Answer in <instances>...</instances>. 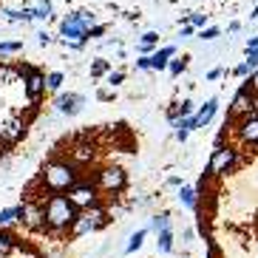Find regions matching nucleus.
<instances>
[{
  "label": "nucleus",
  "instance_id": "nucleus-1",
  "mask_svg": "<svg viewBox=\"0 0 258 258\" xmlns=\"http://www.w3.org/2000/svg\"><path fill=\"white\" fill-rule=\"evenodd\" d=\"M43 182H46V187L54 190V193L71 187V184L77 182L74 162H48V165L43 167Z\"/></svg>",
  "mask_w": 258,
  "mask_h": 258
},
{
  "label": "nucleus",
  "instance_id": "nucleus-2",
  "mask_svg": "<svg viewBox=\"0 0 258 258\" xmlns=\"http://www.w3.org/2000/svg\"><path fill=\"white\" fill-rule=\"evenodd\" d=\"M43 216H46L48 227L60 230V227H69L71 221L77 219V207L71 205V199H66V196H51L46 210H43Z\"/></svg>",
  "mask_w": 258,
  "mask_h": 258
},
{
  "label": "nucleus",
  "instance_id": "nucleus-3",
  "mask_svg": "<svg viewBox=\"0 0 258 258\" xmlns=\"http://www.w3.org/2000/svg\"><path fill=\"white\" fill-rule=\"evenodd\" d=\"M15 71L23 77L26 97H29L31 102H40V97H43V91H46V77H43V71L34 69V66H29V62H17Z\"/></svg>",
  "mask_w": 258,
  "mask_h": 258
},
{
  "label": "nucleus",
  "instance_id": "nucleus-4",
  "mask_svg": "<svg viewBox=\"0 0 258 258\" xmlns=\"http://www.w3.org/2000/svg\"><path fill=\"white\" fill-rule=\"evenodd\" d=\"M238 162H241L238 151H233V148H221V142H219L216 145V151H213V156H210V170L213 173H230L233 167H238Z\"/></svg>",
  "mask_w": 258,
  "mask_h": 258
},
{
  "label": "nucleus",
  "instance_id": "nucleus-5",
  "mask_svg": "<svg viewBox=\"0 0 258 258\" xmlns=\"http://www.w3.org/2000/svg\"><path fill=\"white\" fill-rule=\"evenodd\" d=\"M71 205L74 207H91L97 202V187L91 182H80V184H71Z\"/></svg>",
  "mask_w": 258,
  "mask_h": 258
},
{
  "label": "nucleus",
  "instance_id": "nucleus-6",
  "mask_svg": "<svg viewBox=\"0 0 258 258\" xmlns=\"http://www.w3.org/2000/svg\"><path fill=\"white\" fill-rule=\"evenodd\" d=\"M23 137H26V119H9L0 125V142L6 145V148L17 145Z\"/></svg>",
  "mask_w": 258,
  "mask_h": 258
},
{
  "label": "nucleus",
  "instance_id": "nucleus-7",
  "mask_svg": "<svg viewBox=\"0 0 258 258\" xmlns=\"http://www.w3.org/2000/svg\"><path fill=\"white\" fill-rule=\"evenodd\" d=\"M125 182H128V179H125V170H119V167H108V170H102V173L97 176V184L102 190H111V193H114V190H122Z\"/></svg>",
  "mask_w": 258,
  "mask_h": 258
},
{
  "label": "nucleus",
  "instance_id": "nucleus-8",
  "mask_svg": "<svg viewBox=\"0 0 258 258\" xmlns=\"http://www.w3.org/2000/svg\"><path fill=\"white\" fill-rule=\"evenodd\" d=\"M238 137L250 145H258V111H250L238 119Z\"/></svg>",
  "mask_w": 258,
  "mask_h": 258
},
{
  "label": "nucleus",
  "instance_id": "nucleus-9",
  "mask_svg": "<svg viewBox=\"0 0 258 258\" xmlns=\"http://www.w3.org/2000/svg\"><path fill=\"white\" fill-rule=\"evenodd\" d=\"M83 102H85V99L80 97V94H60V97H57V108H60V114H69V116L80 114V111H83Z\"/></svg>",
  "mask_w": 258,
  "mask_h": 258
},
{
  "label": "nucleus",
  "instance_id": "nucleus-10",
  "mask_svg": "<svg viewBox=\"0 0 258 258\" xmlns=\"http://www.w3.org/2000/svg\"><path fill=\"white\" fill-rule=\"evenodd\" d=\"M216 111H219V99H207L205 105L199 108V114L193 116V128H205L207 122L216 116Z\"/></svg>",
  "mask_w": 258,
  "mask_h": 258
},
{
  "label": "nucleus",
  "instance_id": "nucleus-11",
  "mask_svg": "<svg viewBox=\"0 0 258 258\" xmlns=\"http://www.w3.org/2000/svg\"><path fill=\"white\" fill-rule=\"evenodd\" d=\"M176 54V46H165V48H159V51H153L151 54V69L153 71H162V69H167V62H170V57Z\"/></svg>",
  "mask_w": 258,
  "mask_h": 258
},
{
  "label": "nucleus",
  "instance_id": "nucleus-12",
  "mask_svg": "<svg viewBox=\"0 0 258 258\" xmlns=\"http://www.w3.org/2000/svg\"><path fill=\"white\" fill-rule=\"evenodd\" d=\"M26 6L31 9L34 20H48L51 17V0H26Z\"/></svg>",
  "mask_w": 258,
  "mask_h": 258
},
{
  "label": "nucleus",
  "instance_id": "nucleus-13",
  "mask_svg": "<svg viewBox=\"0 0 258 258\" xmlns=\"http://www.w3.org/2000/svg\"><path fill=\"white\" fill-rule=\"evenodd\" d=\"M159 252H170L173 250V233H170V227L167 230H159Z\"/></svg>",
  "mask_w": 258,
  "mask_h": 258
},
{
  "label": "nucleus",
  "instance_id": "nucleus-14",
  "mask_svg": "<svg viewBox=\"0 0 258 258\" xmlns=\"http://www.w3.org/2000/svg\"><path fill=\"white\" fill-rule=\"evenodd\" d=\"M196 196H199V193L193 187H182V190H179V202H182L184 207H190V210L196 207Z\"/></svg>",
  "mask_w": 258,
  "mask_h": 258
},
{
  "label": "nucleus",
  "instance_id": "nucleus-15",
  "mask_svg": "<svg viewBox=\"0 0 258 258\" xmlns=\"http://www.w3.org/2000/svg\"><path fill=\"white\" fill-rule=\"evenodd\" d=\"M108 71H111V62H108V60H94V62H91V80L105 77Z\"/></svg>",
  "mask_w": 258,
  "mask_h": 258
},
{
  "label": "nucleus",
  "instance_id": "nucleus-16",
  "mask_svg": "<svg viewBox=\"0 0 258 258\" xmlns=\"http://www.w3.org/2000/svg\"><path fill=\"white\" fill-rule=\"evenodd\" d=\"M145 235H148V230H137V233H134V235L128 238V247H125V252H137L139 247H142Z\"/></svg>",
  "mask_w": 258,
  "mask_h": 258
},
{
  "label": "nucleus",
  "instance_id": "nucleus-17",
  "mask_svg": "<svg viewBox=\"0 0 258 258\" xmlns=\"http://www.w3.org/2000/svg\"><path fill=\"white\" fill-rule=\"evenodd\" d=\"M187 60H190L187 54H184V57H176V60H170V62H167V71H170L173 77H179L184 69H187Z\"/></svg>",
  "mask_w": 258,
  "mask_h": 258
},
{
  "label": "nucleus",
  "instance_id": "nucleus-18",
  "mask_svg": "<svg viewBox=\"0 0 258 258\" xmlns=\"http://www.w3.org/2000/svg\"><path fill=\"white\" fill-rule=\"evenodd\" d=\"M60 85H62V74H60V71H51V74L46 77V88H48V91H57Z\"/></svg>",
  "mask_w": 258,
  "mask_h": 258
},
{
  "label": "nucleus",
  "instance_id": "nucleus-19",
  "mask_svg": "<svg viewBox=\"0 0 258 258\" xmlns=\"http://www.w3.org/2000/svg\"><path fill=\"white\" fill-rule=\"evenodd\" d=\"M187 23H190V26H196V29H205L207 15H202V12H190V15H187Z\"/></svg>",
  "mask_w": 258,
  "mask_h": 258
},
{
  "label": "nucleus",
  "instance_id": "nucleus-20",
  "mask_svg": "<svg viewBox=\"0 0 258 258\" xmlns=\"http://www.w3.org/2000/svg\"><path fill=\"white\" fill-rule=\"evenodd\" d=\"M15 247V235H9V233H0V255H6L9 250Z\"/></svg>",
  "mask_w": 258,
  "mask_h": 258
},
{
  "label": "nucleus",
  "instance_id": "nucleus-21",
  "mask_svg": "<svg viewBox=\"0 0 258 258\" xmlns=\"http://www.w3.org/2000/svg\"><path fill=\"white\" fill-rule=\"evenodd\" d=\"M105 83L111 85V88H114V85H122V83H125V71H108Z\"/></svg>",
  "mask_w": 258,
  "mask_h": 258
},
{
  "label": "nucleus",
  "instance_id": "nucleus-22",
  "mask_svg": "<svg viewBox=\"0 0 258 258\" xmlns=\"http://www.w3.org/2000/svg\"><path fill=\"white\" fill-rule=\"evenodd\" d=\"M23 51V43L20 40H15V43H0V54H17Z\"/></svg>",
  "mask_w": 258,
  "mask_h": 258
},
{
  "label": "nucleus",
  "instance_id": "nucleus-23",
  "mask_svg": "<svg viewBox=\"0 0 258 258\" xmlns=\"http://www.w3.org/2000/svg\"><path fill=\"white\" fill-rule=\"evenodd\" d=\"M151 227L156 230V233H159V230H167V227H170V219H167V216H153Z\"/></svg>",
  "mask_w": 258,
  "mask_h": 258
},
{
  "label": "nucleus",
  "instance_id": "nucleus-24",
  "mask_svg": "<svg viewBox=\"0 0 258 258\" xmlns=\"http://www.w3.org/2000/svg\"><path fill=\"white\" fill-rule=\"evenodd\" d=\"M139 43H142V46H151V48H153L156 43H159V31H145Z\"/></svg>",
  "mask_w": 258,
  "mask_h": 258
},
{
  "label": "nucleus",
  "instance_id": "nucleus-25",
  "mask_svg": "<svg viewBox=\"0 0 258 258\" xmlns=\"http://www.w3.org/2000/svg\"><path fill=\"white\" fill-rule=\"evenodd\" d=\"M221 34V29H216V26H207V29L199 31V40H216Z\"/></svg>",
  "mask_w": 258,
  "mask_h": 258
},
{
  "label": "nucleus",
  "instance_id": "nucleus-26",
  "mask_svg": "<svg viewBox=\"0 0 258 258\" xmlns=\"http://www.w3.org/2000/svg\"><path fill=\"white\" fill-rule=\"evenodd\" d=\"M108 31V26H102V23H94V26H88V40H97V37H102Z\"/></svg>",
  "mask_w": 258,
  "mask_h": 258
},
{
  "label": "nucleus",
  "instance_id": "nucleus-27",
  "mask_svg": "<svg viewBox=\"0 0 258 258\" xmlns=\"http://www.w3.org/2000/svg\"><path fill=\"white\" fill-rule=\"evenodd\" d=\"M137 69H139V71H151V54H142V57H139V60H137Z\"/></svg>",
  "mask_w": 258,
  "mask_h": 258
},
{
  "label": "nucleus",
  "instance_id": "nucleus-28",
  "mask_svg": "<svg viewBox=\"0 0 258 258\" xmlns=\"http://www.w3.org/2000/svg\"><path fill=\"white\" fill-rule=\"evenodd\" d=\"M244 62L250 66V71H255L258 69V48H255V51H247V60H244Z\"/></svg>",
  "mask_w": 258,
  "mask_h": 258
},
{
  "label": "nucleus",
  "instance_id": "nucleus-29",
  "mask_svg": "<svg viewBox=\"0 0 258 258\" xmlns=\"http://www.w3.org/2000/svg\"><path fill=\"white\" fill-rule=\"evenodd\" d=\"M97 99H102V102H111V99H114V91H111V88H99V91H97Z\"/></svg>",
  "mask_w": 258,
  "mask_h": 258
},
{
  "label": "nucleus",
  "instance_id": "nucleus-30",
  "mask_svg": "<svg viewBox=\"0 0 258 258\" xmlns=\"http://www.w3.org/2000/svg\"><path fill=\"white\" fill-rule=\"evenodd\" d=\"M193 108H196V105H193L190 99H184V102H179V111H182V116H190V114H193Z\"/></svg>",
  "mask_w": 258,
  "mask_h": 258
},
{
  "label": "nucleus",
  "instance_id": "nucleus-31",
  "mask_svg": "<svg viewBox=\"0 0 258 258\" xmlns=\"http://www.w3.org/2000/svg\"><path fill=\"white\" fill-rule=\"evenodd\" d=\"M233 74L235 77H247V74H250V66H247V62H241V66H235V69H233Z\"/></svg>",
  "mask_w": 258,
  "mask_h": 258
},
{
  "label": "nucleus",
  "instance_id": "nucleus-32",
  "mask_svg": "<svg viewBox=\"0 0 258 258\" xmlns=\"http://www.w3.org/2000/svg\"><path fill=\"white\" fill-rule=\"evenodd\" d=\"M247 85H250V91L258 97V69H255V74H252L250 80H247Z\"/></svg>",
  "mask_w": 258,
  "mask_h": 258
},
{
  "label": "nucleus",
  "instance_id": "nucleus-33",
  "mask_svg": "<svg viewBox=\"0 0 258 258\" xmlns=\"http://www.w3.org/2000/svg\"><path fill=\"white\" fill-rule=\"evenodd\" d=\"M179 116H182V111H179V102H176V105L170 108V111H167V119H170V122H176Z\"/></svg>",
  "mask_w": 258,
  "mask_h": 258
},
{
  "label": "nucleus",
  "instance_id": "nucleus-34",
  "mask_svg": "<svg viewBox=\"0 0 258 258\" xmlns=\"http://www.w3.org/2000/svg\"><path fill=\"white\" fill-rule=\"evenodd\" d=\"M193 34H196V26H182V37H193Z\"/></svg>",
  "mask_w": 258,
  "mask_h": 258
},
{
  "label": "nucleus",
  "instance_id": "nucleus-35",
  "mask_svg": "<svg viewBox=\"0 0 258 258\" xmlns=\"http://www.w3.org/2000/svg\"><path fill=\"white\" fill-rule=\"evenodd\" d=\"M255 48H258V37H250L247 46H244V51H255Z\"/></svg>",
  "mask_w": 258,
  "mask_h": 258
},
{
  "label": "nucleus",
  "instance_id": "nucleus-36",
  "mask_svg": "<svg viewBox=\"0 0 258 258\" xmlns=\"http://www.w3.org/2000/svg\"><path fill=\"white\" fill-rule=\"evenodd\" d=\"M37 43H40V46H48V43H51V37H48L46 31H40V34H37Z\"/></svg>",
  "mask_w": 258,
  "mask_h": 258
},
{
  "label": "nucleus",
  "instance_id": "nucleus-37",
  "mask_svg": "<svg viewBox=\"0 0 258 258\" xmlns=\"http://www.w3.org/2000/svg\"><path fill=\"white\" fill-rule=\"evenodd\" d=\"M219 77H224V69H213L210 74H207V80H219Z\"/></svg>",
  "mask_w": 258,
  "mask_h": 258
},
{
  "label": "nucleus",
  "instance_id": "nucleus-38",
  "mask_svg": "<svg viewBox=\"0 0 258 258\" xmlns=\"http://www.w3.org/2000/svg\"><path fill=\"white\" fill-rule=\"evenodd\" d=\"M167 184H170V187H182V179H179V176H170V179H167Z\"/></svg>",
  "mask_w": 258,
  "mask_h": 258
},
{
  "label": "nucleus",
  "instance_id": "nucleus-39",
  "mask_svg": "<svg viewBox=\"0 0 258 258\" xmlns=\"http://www.w3.org/2000/svg\"><path fill=\"white\" fill-rule=\"evenodd\" d=\"M250 17H258V6H255V9H252V15H250Z\"/></svg>",
  "mask_w": 258,
  "mask_h": 258
},
{
  "label": "nucleus",
  "instance_id": "nucleus-40",
  "mask_svg": "<svg viewBox=\"0 0 258 258\" xmlns=\"http://www.w3.org/2000/svg\"><path fill=\"white\" fill-rule=\"evenodd\" d=\"M0 156H3V151H0Z\"/></svg>",
  "mask_w": 258,
  "mask_h": 258
}]
</instances>
